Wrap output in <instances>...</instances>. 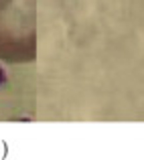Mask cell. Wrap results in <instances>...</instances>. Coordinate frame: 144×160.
I'll use <instances>...</instances> for the list:
<instances>
[{
	"label": "cell",
	"instance_id": "cell-1",
	"mask_svg": "<svg viewBox=\"0 0 144 160\" xmlns=\"http://www.w3.org/2000/svg\"><path fill=\"white\" fill-rule=\"evenodd\" d=\"M37 59V0H0V61Z\"/></svg>",
	"mask_w": 144,
	"mask_h": 160
}]
</instances>
